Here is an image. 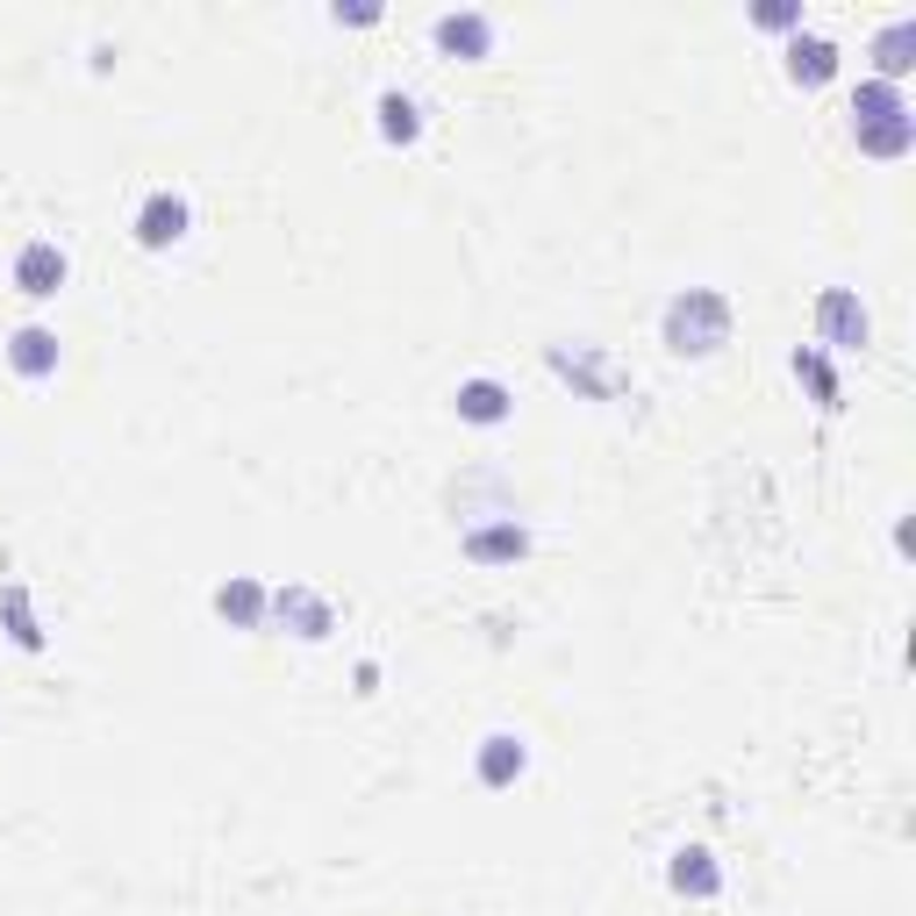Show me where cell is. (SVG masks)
<instances>
[{
	"instance_id": "8",
	"label": "cell",
	"mask_w": 916,
	"mask_h": 916,
	"mask_svg": "<svg viewBox=\"0 0 916 916\" xmlns=\"http://www.w3.org/2000/svg\"><path fill=\"white\" fill-rule=\"evenodd\" d=\"M179 223H187V208H179V201H151V215H143V237L165 243V237H179Z\"/></svg>"
},
{
	"instance_id": "5",
	"label": "cell",
	"mask_w": 916,
	"mask_h": 916,
	"mask_svg": "<svg viewBox=\"0 0 916 916\" xmlns=\"http://www.w3.org/2000/svg\"><path fill=\"white\" fill-rule=\"evenodd\" d=\"M22 279H29V294H51L58 279H65V259H58L51 243H29V251H22Z\"/></svg>"
},
{
	"instance_id": "2",
	"label": "cell",
	"mask_w": 916,
	"mask_h": 916,
	"mask_svg": "<svg viewBox=\"0 0 916 916\" xmlns=\"http://www.w3.org/2000/svg\"><path fill=\"white\" fill-rule=\"evenodd\" d=\"M824 329H830V344H838V351L866 344V309H852V294H824Z\"/></svg>"
},
{
	"instance_id": "10",
	"label": "cell",
	"mask_w": 916,
	"mask_h": 916,
	"mask_svg": "<svg viewBox=\"0 0 916 916\" xmlns=\"http://www.w3.org/2000/svg\"><path fill=\"white\" fill-rule=\"evenodd\" d=\"M466 415H480V423H494V415H502V387H466Z\"/></svg>"
},
{
	"instance_id": "1",
	"label": "cell",
	"mask_w": 916,
	"mask_h": 916,
	"mask_svg": "<svg viewBox=\"0 0 916 916\" xmlns=\"http://www.w3.org/2000/svg\"><path fill=\"white\" fill-rule=\"evenodd\" d=\"M730 309L716 294H680L674 309H666V337H674V351H710L716 337H724Z\"/></svg>"
},
{
	"instance_id": "4",
	"label": "cell",
	"mask_w": 916,
	"mask_h": 916,
	"mask_svg": "<svg viewBox=\"0 0 916 916\" xmlns=\"http://www.w3.org/2000/svg\"><path fill=\"white\" fill-rule=\"evenodd\" d=\"M788 65H795V79H830V65H838V43H830V36H795Z\"/></svg>"
},
{
	"instance_id": "6",
	"label": "cell",
	"mask_w": 916,
	"mask_h": 916,
	"mask_svg": "<svg viewBox=\"0 0 916 916\" xmlns=\"http://www.w3.org/2000/svg\"><path fill=\"white\" fill-rule=\"evenodd\" d=\"M909 129H916L909 115H881V122H859V143H866V151H902Z\"/></svg>"
},
{
	"instance_id": "9",
	"label": "cell",
	"mask_w": 916,
	"mask_h": 916,
	"mask_svg": "<svg viewBox=\"0 0 916 916\" xmlns=\"http://www.w3.org/2000/svg\"><path fill=\"white\" fill-rule=\"evenodd\" d=\"M795 373H810V387H816V394H824V401H838V380H830V365L816 359V351H795Z\"/></svg>"
},
{
	"instance_id": "11",
	"label": "cell",
	"mask_w": 916,
	"mask_h": 916,
	"mask_svg": "<svg viewBox=\"0 0 916 916\" xmlns=\"http://www.w3.org/2000/svg\"><path fill=\"white\" fill-rule=\"evenodd\" d=\"M43 344H51L43 329H22V351H15V359H22V365H43V359H51V351H43Z\"/></svg>"
},
{
	"instance_id": "3",
	"label": "cell",
	"mask_w": 916,
	"mask_h": 916,
	"mask_svg": "<svg viewBox=\"0 0 916 916\" xmlns=\"http://www.w3.org/2000/svg\"><path fill=\"white\" fill-rule=\"evenodd\" d=\"M909 43H916V22H909V15L888 22L881 43H874V58H881V79H888V87H895V72H909Z\"/></svg>"
},
{
	"instance_id": "7",
	"label": "cell",
	"mask_w": 916,
	"mask_h": 916,
	"mask_svg": "<svg viewBox=\"0 0 916 916\" xmlns=\"http://www.w3.org/2000/svg\"><path fill=\"white\" fill-rule=\"evenodd\" d=\"M852 108H859V122H881V115H909V108H902V93L888 87V79H866V87H859V101H852Z\"/></svg>"
}]
</instances>
